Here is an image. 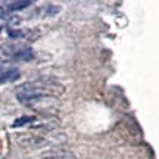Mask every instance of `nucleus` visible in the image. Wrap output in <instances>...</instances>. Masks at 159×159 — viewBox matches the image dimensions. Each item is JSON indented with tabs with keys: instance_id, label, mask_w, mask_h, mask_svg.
<instances>
[{
	"instance_id": "obj_1",
	"label": "nucleus",
	"mask_w": 159,
	"mask_h": 159,
	"mask_svg": "<svg viewBox=\"0 0 159 159\" xmlns=\"http://www.w3.org/2000/svg\"><path fill=\"white\" fill-rule=\"evenodd\" d=\"M16 97L21 103L39 112L55 111L59 106L57 97L46 94V85L41 83H25L16 89Z\"/></svg>"
},
{
	"instance_id": "obj_2",
	"label": "nucleus",
	"mask_w": 159,
	"mask_h": 159,
	"mask_svg": "<svg viewBox=\"0 0 159 159\" xmlns=\"http://www.w3.org/2000/svg\"><path fill=\"white\" fill-rule=\"evenodd\" d=\"M19 69L16 66H12L9 63H0V83L6 81H15L19 78Z\"/></svg>"
},
{
	"instance_id": "obj_3",
	"label": "nucleus",
	"mask_w": 159,
	"mask_h": 159,
	"mask_svg": "<svg viewBox=\"0 0 159 159\" xmlns=\"http://www.w3.org/2000/svg\"><path fill=\"white\" fill-rule=\"evenodd\" d=\"M33 5V2H2L0 0V9L6 12H13V11H21L28 6Z\"/></svg>"
},
{
	"instance_id": "obj_4",
	"label": "nucleus",
	"mask_w": 159,
	"mask_h": 159,
	"mask_svg": "<svg viewBox=\"0 0 159 159\" xmlns=\"http://www.w3.org/2000/svg\"><path fill=\"white\" fill-rule=\"evenodd\" d=\"M35 119H37V118H35L34 115H33V116H21V118H18L16 121L13 122V125H12V127H15V128H16V127H22V125H27V124L34 122Z\"/></svg>"
},
{
	"instance_id": "obj_5",
	"label": "nucleus",
	"mask_w": 159,
	"mask_h": 159,
	"mask_svg": "<svg viewBox=\"0 0 159 159\" xmlns=\"http://www.w3.org/2000/svg\"><path fill=\"white\" fill-rule=\"evenodd\" d=\"M43 159H75L72 153H56V155H49Z\"/></svg>"
}]
</instances>
